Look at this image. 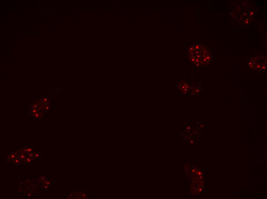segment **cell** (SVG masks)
Wrapping results in <instances>:
<instances>
[{
	"instance_id": "1",
	"label": "cell",
	"mask_w": 267,
	"mask_h": 199,
	"mask_svg": "<svg viewBox=\"0 0 267 199\" xmlns=\"http://www.w3.org/2000/svg\"><path fill=\"white\" fill-rule=\"evenodd\" d=\"M188 55L191 62L197 66H206L211 61V53L203 44L191 45L188 50Z\"/></svg>"
},
{
	"instance_id": "2",
	"label": "cell",
	"mask_w": 267,
	"mask_h": 199,
	"mask_svg": "<svg viewBox=\"0 0 267 199\" xmlns=\"http://www.w3.org/2000/svg\"><path fill=\"white\" fill-rule=\"evenodd\" d=\"M36 156H39V155H36Z\"/></svg>"
}]
</instances>
